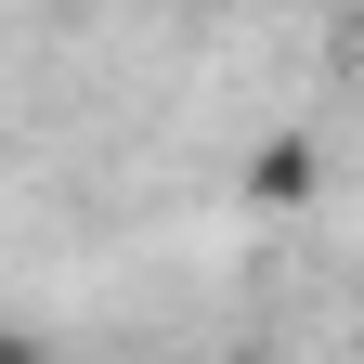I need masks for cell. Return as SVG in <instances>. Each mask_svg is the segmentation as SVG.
Wrapping results in <instances>:
<instances>
[{"instance_id":"obj_1","label":"cell","mask_w":364,"mask_h":364,"mask_svg":"<svg viewBox=\"0 0 364 364\" xmlns=\"http://www.w3.org/2000/svg\"><path fill=\"white\" fill-rule=\"evenodd\" d=\"M326 196V144L312 130H260L247 144V208H312Z\"/></svg>"},{"instance_id":"obj_2","label":"cell","mask_w":364,"mask_h":364,"mask_svg":"<svg viewBox=\"0 0 364 364\" xmlns=\"http://www.w3.org/2000/svg\"><path fill=\"white\" fill-rule=\"evenodd\" d=\"M0 364H53V338H39V326H0Z\"/></svg>"},{"instance_id":"obj_3","label":"cell","mask_w":364,"mask_h":364,"mask_svg":"<svg viewBox=\"0 0 364 364\" xmlns=\"http://www.w3.org/2000/svg\"><path fill=\"white\" fill-rule=\"evenodd\" d=\"M351 53H364V14H351Z\"/></svg>"}]
</instances>
